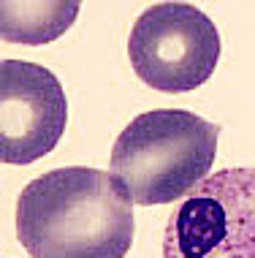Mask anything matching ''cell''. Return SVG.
<instances>
[{
	"label": "cell",
	"instance_id": "cell-1",
	"mask_svg": "<svg viewBox=\"0 0 255 258\" xmlns=\"http://www.w3.org/2000/svg\"><path fill=\"white\" fill-rule=\"evenodd\" d=\"M133 231V201L101 169L46 171L17 201V236L30 258H125Z\"/></svg>",
	"mask_w": 255,
	"mask_h": 258
},
{
	"label": "cell",
	"instance_id": "cell-2",
	"mask_svg": "<svg viewBox=\"0 0 255 258\" xmlns=\"http://www.w3.org/2000/svg\"><path fill=\"white\" fill-rule=\"evenodd\" d=\"M220 128L185 109L144 111L114 139L112 177L139 207L188 199L209 177Z\"/></svg>",
	"mask_w": 255,
	"mask_h": 258
},
{
	"label": "cell",
	"instance_id": "cell-3",
	"mask_svg": "<svg viewBox=\"0 0 255 258\" xmlns=\"http://www.w3.org/2000/svg\"><path fill=\"white\" fill-rule=\"evenodd\" d=\"M160 258H255V166L209 174L179 201Z\"/></svg>",
	"mask_w": 255,
	"mask_h": 258
},
{
	"label": "cell",
	"instance_id": "cell-4",
	"mask_svg": "<svg viewBox=\"0 0 255 258\" xmlns=\"http://www.w3.org/2000/svg\"><path fill=\"white\" fill-rule=\"evenodd\" d=\"M128 57L133 74L157 93H190L215 74L220 33L196 6L157 3L136 19Z\"/></svg>",
	"mask_w": 255,
	"mask_h": 258
},
{
	"label": "cell",
	"instance_id": "cell-5",
	"mask_svg": "<svg viewBox=\"0 0 255 258\" xmlns=\"http://www.w3.org/2000/svg\"><path fill=\"white\" fill-rule=\"evenodd\" d=\"M68 122L63 85L49 68L25 60L0 66V155L3 163H36L57 147Z\"/></svg>",
	"mask_w": 255,
	"mask_h": 258
},
{
	"label": "cell",
	"instance_id": "cell-6",
	"mask_svg": "<svg viewBox=\"0 0 255 258\" xmlns=\"http://www.w3.org/2000/svg\"><path fill=\"white\" fill-rule=\"evenodd\" d=\"M3 11V41L9 44H49L60 38L73 19L79 17V3L73 0H44V3H11L6 0L0 6Z\"/></svg>",
	"mask_w": 255,
	"mask_h": 258
}]
</instances>
